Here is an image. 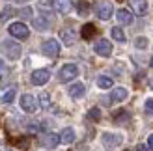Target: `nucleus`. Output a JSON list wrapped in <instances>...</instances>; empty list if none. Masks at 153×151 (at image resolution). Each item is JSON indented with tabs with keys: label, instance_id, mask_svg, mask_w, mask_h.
Wrapping results in <instances>:
<instances>
[{
	"label": "nucleus",
	"instance_id": "obj_30",
	"mask_svg": "<svg viewBox=\"0 0 153 151\" xmlns=\"http://www.w3.org/2000/svg\"><path fill=\"white\" fill-rule=\"evenodd\" d=\"M148 146H149V149L153 151V134H149V138H148Z\"/></svg>",
	"mask_w": 153,
	"mask_h": 151
},
{
	"label": "nucleus",
	"instance_id": "obj_8",
	"mask_svg": "<svg viewBox=\"0 0 153 151\" xmlns=\"http://www.w3.org/2000/svg\"><path fill=\"white\" fill-rule=\"evenodd\" d=\"M21 108L25 110V112H28V114L36 112V108H37V101H36V97H34V95H30V93L21 95Z\"/></svg>",
	"mask_w": 153,
	"mask_h": 151
},
{
	"label": "nucleus",
	"instance_id": "obj_21",
	"mask_svg": "<svg viewBox=\"0 0 153 151\" xmlns=\"http://www.w3.org/2000/svg\"><path fill=\"white\" fill-rule=\"evenodd\" d=\"M80 34H82L84 39H90V37L95 34V26H94V24H84V28H82Z\"/></svg>",
	"mask_w": 153,
	"mask_h": 151
},
{
	"label": "nucleus",
	"instance_id": "obj_22",
	"mask_svg": "<svg viewBox=\"0 0 153 151\" xmlns=\"http://www.w3.org/2000/svg\"><path fill=\"white\" fill-rule=\"evenodd\" d=\"M2 103H11L13 99H15V88H10V90H6V92L2 93Z\"/></svg>",
	"mask_w": 153,
	"mask_h": 151
},
{
	"label": "nucleus",
	"instance_id": "obj_29",
	"mask_svg": "<svg viewBox=\"0 0 153 151\" xmlns=\"http://www.w3.org/2000/svg\"><path fill=\"white\" fill-rule=\"evenodd\" d=\"M146 45H148L146 39H142V37H140V39H136V47H146Z\"/></svg>",
	"mask_w": 153,
	"mask_h": 151
},
{
	"label": "nucleus",
	"instance_id": "obj_7",
	"mask_svg": "<svg viewBox=\"0 0 153 151\" xmlns=\"http://www.w3.org/2000/svg\"><path fill=\"white\" fill-rule=\"evenodd\" d=\"M39 144L45 149H56L58 144H60V136L54 134V132H47V134H43V136L39 138Z\"/></svg>",
	"mask_w": 153,
	"mask_h": 151
},
{
	"label": "nucleus",
	"instance_id": "obj_27",
	"mask_svg": "<svg viewBox=\"0 0 153 151\" xmlns=\"http://www.w3.org/2000/svg\"><path fill=\"white\" fill-rule=\"evenodd\" d=\"M79 11H80V13H88V4H86V2H80V4H79Z\"/></svg>",
	"mask_w": 153,
	"mask_h": 151
},
{
	"label": "nucleus",
	"instance_id": "obj_31",
	"mask_svg": "<svg viewBox=\"0 0 153 151\" xmlns=\"http://www.w3.org/2000/svg\"><path fill=\"white\" fill-rule=\"evenodd\" d=\"M4 69V62H2V60H0V71H2Z\"/></svg>",
	"mask_w": 153,
	"mask_h": 151
},
{
	"label": "nucleus",
	"instance_id": "obj_23",
	"mask_svg": "<svg viewBox=\"0 0 153 151\" xmlns=\"http://www.w3.org/2000/svg\"><path fill=\"white\" fill-rule=\"evenodd\" d=\"M88 119H91V121H99V119H101V110H99L97 107L90 108L88 110Z\"/></svg>",
	"mask_w": 153,
	"mask_h": 151
},
{
	"label": "nucleus",
	"instance_id": "obj_12",
	"mask_svg": "<svg viewBox=\"0 0 153 151\" xmlns=\"http://www.w3.org/2000/svg\"><path fill=\"white\" fill-rule=\"evenodd\" d=\"M127 95H129V92H127L125 88H114L112 93H110V101H114V103H121V101L127 99Z\"/></svg>",
	"mask_w": 153,
	"mask_h": 151
},
{
	"label": "nucleus",
	"instance_id": "obj_11",
	"mask_svg": "<svg viewBox=\"0 0 153 151\" xmlns=\"http://www.w3.org/2000/svg\"><path fill=\"white\" fill-rule=\"evenodd\" d=\"M129 6H131V10L134 13H138V15H144V13L148 11L146 0H129Z\"/></svg>",
	"mask_w": 153,
	"mask_h": 151
},
{
	"label": "nucleus",
	"instance_id": "obj_26",
	"mask_svg": "<svg viewBox=\"0 0 153 151\" xmlns=\"http://www.w3.org/2000/svg\"><path fill=\"white\" fill-rule=\"evenodd\" d=\"M144 108H146V112H148V114H153V97L146 101V104H144Z\"/></svg>",
	"mask_w": 153,
	"mask_h": 151
},
{
	"label": "nucleus",
	"instance_id": "obj_28",
	"mask_svg": "<svg viewBox=\"0 0 153 151\" xmlns=\"http://www.w3.org/2000/svg\"><path fill=\"white\" fill-rule=\"evenodd\" d=\"M136 151H151V149H149V146H144V144H138V146H136Z\"/></svg>",
	"mask_w": 153,
	"mask_h": 151
},
{
	"label": "nucleus",
	"instance_id": "obj_17",
	"mask_svg": "<svg viewBox=\"0 0 153 151\" xmlns=\"http://www.w3.org/2000/svg\"><path fill=\"white\" fill-rule=\"evenodd\" d=\"M62 41H64L65 45H73V43L76 41V36H75V30H73V28L62 30Z\"/></svg>",
	"mask_w": 153,
	"mask_h": 151
},
{
	"label": "nucleus",
	"instance_id": "obj_18",
	"mask_svg": "<svg viewBox=\"0 0 153 151\" xmlns=\"http://www.w3.org/2000/svg\"><path fill=\"white\" fill-rule=\"evenodd\" d=\"M97 86L101 90H108L114 86V80L110 77H106V75H101V77H97Z\"/></svg>",
	"mask_w": 153,
	"mask_h": 151
},
{
	"label": "nucleus",
	"instance_id": "obj_5",
	"mask_svg": "<svg viewBox=\"0 0 153 151\" xmlns=\"http://www.w3.org/2000/svg\"><path fill=\"white\" fill-rule=\"evenodd\" d=\"M49 78H51L49 69H36V71L32 73V77H30V80H32L34 86H43V84H47Z\"/></svg>",
	"mask_w": 153,
	"mask_h": 151
},
{
	"label": "nucleus",
	"instance_id": "obj_25",
	"mask_svg": "<svg viewBox=\"0 0 153 151\" xmlns=\"http://www.w3.org/2000/svg\"><path fill=\"white\" fill-rule=\"evenodd\" d=\"M127 118H129V114H127L125 110H121V112H118V116L114 118V121H118V123H120V121H123V119H127Z\"/></svg>",
	"mask_w": 153,
	"mask_h": 151
},
{
	"label": "nucleus",
	"instance_id": "obj_2",
	"mask_svg": "<svg viewBox=\"0 0 153 151\" xmlns=\"http://www.w3.org/2000/svg\"><path fill=\"white\" fill-rule=\"evenodd\" d=\"M7 30H10V34L13 37H17V39H26L30 36V30H28V26L25 22H13V24H10Z\"/></svg>",
	"mask_w": 153,
	"mask_h": 151
},
{
	"label": "nucleus",
	"instance_id": "obj_10",
	"mask_svg": "<svg viewBox=\"0 0 153 151\" xmlns=\"http://www.w3.org/2000/svg\"><path fill=\"white\" fill-rule=\"evenodd\" d=\"M95 52L99 56H103V58H108L112 54V43L106 41V39H99L95 43Z\"/></svg>",
	"mask_w": 153,
	"mask_h": 151
},
{
	"label": "nucleus",
	"instance_id": "obj_1",
	"mask_svg": "<svg viewBox=\"0 0 153 151\" xmlns=\"http://www.w3.org/2000/svg\"><path fill=\"white\" fill-rule=\"evenodd\" d=\"M0 47H2V52L6 54V58H10V60H19L21 54H22L21 45L15 43V41H11V39H4Z\"/></svg>",
	"mask_w": 153,
	"mask_h": 151
},
{
	"label": "nucleus",
	"instance_id": "obj_3",
	"mask_svg": "<svg viewBox=\"0 0 153 151\" xmlns=\"http://www.w3.org/2000/svg\"><path fill=\"white\" fill-rule=\"evenodd\" d=\"M76 75H79V67H76L75 64H65L62 69H60V80L62 82H69L73 78H76Z\"/></svg>",
	"mask_w": 153,
	"mask_h": 151
},
{
	"label": "nucleus",
	"instance_id": "obj_16",
	"mask_svg": "<svg viewBox=\"0 0 153 151\" xmlns=\"http://www.w3.org/2000/svg\"><path fill=\"white\" fill-rule=\"evenodd\" d=\"M118 21L121 22V24H133V11H129V10H120L118 11Z\"/></svg>",
	"mask_w": 153,
	"mask_h": 151
},
{
	"label": "nucleus",
	"instance_id": "obj_13",
	"mask_svg": "<svg viewBox=\"0 0 153 151\" xmlns=\"http://www.w3.org/2000/svg\"><path fill=\"white\" fill-rule=\"evenodd\" d=\"M52 10L58 13H67L71 10V2L69 0H52Z\"/></svg>",
	"mask_w": 153,
	"mask_h": 151
},
{
	"label": "nucleus",
	"instance_id": "obj_19",
	"mask_svg": "<svg viewBox=\"0 0 153 151\" xmlns=\"http://www.w3.org/2000/svg\"><path fill=\"white\" fill-rule=\"evenodd\" d=\"M39 107L45 108V110L51 108V95H49L47 92H41V93H39Z\"/></svg>",
	"mask_w": 153,
	"mask_h": 151
},
{
	"label": "nucleus",
	"instance_id": "obj_32",
	"mask_svg": "<svg viewBox=\"0 0 153 151\" xmlns=\"http://www.w3.org/2000/svg\"><path fill=\"white\" fill-rule=\"evenodd\" d=\"M149 64H151V67H153V58H151V62H149Z\"/></svg>",
	"mask_w": 153,
	"mask_h": 151
},
{
	"label": "nucleus",
	"instance_id": "obj_15",
	"mask_svg": "<svg viewBox=\"0 0 153 151\" xmlns=\"http://www.w3.org/2000/svg\"><path fill=\"white\" fill-rule=\"evenodd\" d=\"M60 142H62V144H73L75 142V131L71 129V127H65V129L62 131V134H60Z\"/></svg>",
	"mask_w": 153,
	"mask_h": 151
},
{
	"label": "nucleus",
	"instance_id": "obj_9",
	"mask_svg": "<svg viewBox=\"0 0 153 151\" xmlns=\"http://www.w3.org/2000/svg\"><path fill=\"white\" fill-rule=\"evenodd\" d=\"M112 11H114V7H112V4L108 2V0H103V2L97 4V17L101 21H108Z\"/></svg>",
	"mask_w": 153,
	"mask_h": 151
},
{
	"label": "nucleus",
	"instance_id": "obj_4",
	"mask_svg": "<svg viewBox=\"0 0 153 151\" xmlns=\"http://www.w3.org/2000/svg\"><path fill=\"white\" fill-rule=\"evenodd\" d=\"M101 142H103L105 149L112 151V149H116L121 144V136H120V134H114V132H105L101 136Z\"/></svg>",
	"mask_w": 153,
	"mask_h": 151
},
{
	"label": "nucleus",
	"instance_id": "obj_24",
	"mask_svg": "<svg viewBox=\"0 0 153 151\" xmlns=\"http://www.w3.org/2000/svg\"><path fill=\"white\" fill-rule=\"evenodd\" d=\"M43 21H45L43 17H37V19L34 21V26H36L37 30H45V28L49 26V22H43Z\"/></svg>",
	"mask_w": 153,
	"mask_h": 151
},
{
	"label": "nucleus",
	"instance_id": "obj_6",
	"mask_svg": "<svg viewBox=\"0 0 153 151\" xmlns=\"http://www.w3.org/2000/svg\"><path fill=\"white\" fill-rule=\"evenodd\" d=\"M41 50H43V54H45V56H49V58H56V56L60 54V45H58L56 39H47V41L43 43Z\"/></svg>",
	"mask_w": 153,
	"mask_h": 151
},
{
	"label": "nucleus",
	"instance_id": "obj_14",
	"mask_svg": "<svg viewBox=\"0 0 153 151\" xmlns=\"http://www.w3.org/2000/svg\"><path fill=\"white\" fill-rule=\"evenodd\" d=\"M84 93H86V88H84V84H80V82L69 86V95L73 97V99H80Z\"/></svg>",
	"mask_w": 153,
	"mask_h": 151
},
{
	"label": "nucleus",
	"instance_id": "obj_20",
	"mask_svg": "<svg viewBox=\"0 0 153 151\" xmlns=\"http://www.w3.org/2000/svg\"><path fill=\"white\" fill-rule=\"evenodd\" d=\"M110 34H112V37H114L116 41H120V43H123V41H125V34H123V30H121V28L114 26V28L110 30Z\"/></svg>",
	"mask_w": 153,
	"mask_h": 151
}]
</instances>
